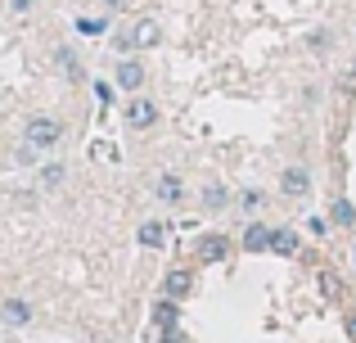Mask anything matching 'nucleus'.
Listing matches in <instances>:
<instances>
[{
    "label": "nucleus",
    "instance_id": "1",
    "mask_svg": "<svg viewBox=\"0 0 356 343\" xmlns=\"http://www.w3.org/2000/svg\"><path fill=\"white\" fill-rule=\"evenodd\" d=\"M23 141L36 145V150H54V145L63 141V122H59V118H50V113H36L32 122H27Z\"/></svg>",
    "mask_w": 356,
    "mask_h": 343
},
{
    "label": "nucleus",
    "instance_id": "2",
    "mask_svg": "<svg viewBox=\"0 0 356 343\" xmlns=\"http://www.w3.org/2000/svg\"><path fill=\"white\" fill-rule=\"evenodd\" d=\"M163 41V27H158V18H136V27H131L127 36H122V50L136 54V50H154V45Z\"/></svg>",
    "mask_w": 356,
    "mask_h": 343
},
{
    "label": "nucleus",
    "instance_id": "3",
    "mask_svg": "<svg viewBox=\"0 0 356 343\" xmlns=\"http://www.w3.org/2000/svg\"><path fill=\"white\" fill-rule=\"evenodd\" d=\"M122 118H127L131 131H149V127H158V118H163V113H158V104H154L149 95H131V99H127V113H122Z\"/></svg>",
    "mask_w": 356,
    "mask_h": 343
},
{
    "label": "nucleus",
    "instance_id": "4",
    "mask_svg": "<svg viewBox=\"0 0 356 343\" xmlns=\"http://www.w3.org/2000/svg\"><path fill=\"white\" fill-rule=\"evenodd\" d=\"M280 194H284V199H307V194H312V172H307L302 163H289V168L280 172Z\"/></svg>",
    "mask_w": 356,
    "mask_h": 343
},
{
    "label": "nucleus",
    "instance_id": "5",
    "mask_svg": "<svg viewBox=\"0 0 356 343\" xmlns=\"http://www.w3.org/2000/svg\"><path fill=\"white\" fill-rule=\"evenodd\" d=\"M154 199L163 203V208H181V203L190 199V190H185V181L176 172H163V176H158V185H154Z\"/></svg>",
    "mask_w": 356,
    "mask_h": 343
},
{
    "label": "nucleus",
    "instance_id": "6",
    "mask_svg": "<svg viewBox=\"0 0 356 343\" xmlns=\"http://www.w3.org/2000/svg\"><path fill=\"white\" fill-rule=\"evenodd\" d=\"M113 81H118V90H145V63L127 54V59L118 63V77Z\"/></svg>",
    "mask_w": 356,
    "mask_h": 343
},
{
    "label": "nucleus",
    "instance_id": "7",
    "mask_svg": "<svg viewBox=\"0 0 356 343\" xmlns=\"http://www.w3.org/2000/svg\"><path fill=\"white\" fill-rule=\"evenodd\" d=\"M298 248H302V235L289 226H270V253L275 257H293Z\"/></svg>",
    "mask_w": 356,
    "mask_h": 343
},
{
    "label": "nucleus",
    "instance_id": "8",
    "mask_svg": "<svg viewBox=\"0 0 356 343\" xmlns=\"http://www.w3.org/2000/svg\"><path fill=\"white\" fill-rule=\"evenodd\" d=\"M230 257V239L226 235H199V262H226Z\"/></svg>",
    "mask_w": 356,
    "mask_h": 343
},
{
    "label": "nucleus",
    "instance_id": "9",
    "mask_svg": "<svg viewBox=\"0 0 356 343\" xmlns=\"http://www.w3.org/2000/svg\"><path fill=\"white\" fill-rule=\"evenodd\" d=\"M54 68H59L68 81H81V77H86V68H81V59H77V50H72V45H54Z\"/></svg>",
    "mask_w": 356,
    "mask_h": 343
},
{
    "label": "nucleus",
    "instance_id": "10",
    "mask_svg": "<svg viewBox=\"0 0 356 343\" xmlns=\"http://www.w3.org/2000/svg\"><path fill=\"white\" fill-rule=\"evenodd\" d=\"M239 248H243V253H270V226H261V221H248V230H243Z\"/></svg>",
    "mask_w": 356,
    "mask_h": 343
},
{
    "label": "nucleus",
    "instance_id": "11",
    "mask_svg": "<svg viewBox=\"0 0 356 343\" xmlns=\"http://www.w3.org/2000/svg\"><path fill=\"white\" fill-rule=\"evenodd\" d=\"M199 203H203L208 212H221V208H230L235 199H230V185H221V181H208V185L199 190Z\"/></svg>",
    "mask_w": 356,
    "mask_h": 343
},
{
    "label": "nucleus",
    "instance_id": "12",
    "mask_svg": "<svg viewBox=\"0 0 356 343\" xmlns=\"http://www.w3.org/2000/svg\"><path fill=\"white\" fill-rule=\"evenodd\" d=\"M0 321H5V326H27V321H32V303L27 298H5L0 303Z\"/></svg>",
    "mask_w": 356,
    "mask_h": 343
},
{
    "label": "nucleus",
    "instance_id": "13",
    "mask_svg": "<svg viewBox=\"0 0 356 343\" xmlns=\"http://www.w3.org/2000/svg\"><path fill=\"white\" fill-rule=\"evenodd\" d=\"M136 239H140V248H163L167 244V221H145V226L136 230Z\"/></svg>",
    "mask_w": 356,
    "mask_h": 343
},
{
    "label": "nucleus",
    "instance_id": "14",
    "mask_svg": "<svg viewBox=\"0 0 356 343\" xmlns=\"http://www.w3.org/2000/svg\"><path fill=\"white\" fill-rule=\"evenodd\" d=\"M176 321H181V308H176V298H167V294H163L158 308H154V326L167 335V330H176Z\"/></svg>",
    "mask_w": 356,
    "mask_h": 343
},
{
    "label": "nucleus",
    "instance_id": "15",
    "mask_svg": "<svg viewBox=\"0 0 356 343\" xmlns=\"http://www.w3.org/2000/svg\"><path fill=\"white\" fill-rule=\"evenodd\" d=\"M190 285H194V276L181 271V266L163 276V294H167V298H185V294H190Z\"/></svg>",
    "mask_w": 356,
    "mask_h": 343
},
{
    "label": "nucleus",
    "instance_id": "16",
    "mask_svg": "<svg viewBox=\"0 0 356 343\" xmlns=\"http://www.w3.org/2000/svg\"><path fill=\"white\" fill-rule=\"evenodd\" d=\"M334 41H339V36H334L330 27H312V32H307V50H312V54H330Z\"/></svg>",
    "mask_w": 356,
    "mask_h": 343
},
{
    "label": "nucleus",
    "instance_id": "17",
    "mask_svg": "<svg viewBox=\"0 0 356 343\" xmlns=\"http://www.w3.org/2000/svg\"><path fill=\"white\" fill-rule=\"evenodd\" d=\"M90 90H95L99 104H113V99H118V81H104V77H99V81H90Z\"/></svg>",
    "mask_w": 356,
    "mask_h": 343
},
{
    "label": "nucleus",
    "instance_id": "18",
    "mask_svg": "<svg viewBox=\"0 0 356 343\" xmlns=\"http://www.w3.org/2000/svg\"><path fill=\"white\" fill-rule=\"evenodd\" d=\"M235 203H239V208H243V212H248V217H252V212H257L261 203H266V194H261V190H243Z\"/></svg>",
    "mask_w": 356,
    "mask_h": 343
},
{
    "label": "nucleus",
    "instance_id": "19",
    "mask_svg": "<svg viewBox=\"0 0 356 343\" xmlns=\"http://www.w3.org/2000/svg\"><path fill=\"white\" fill-rule=\"evenodd\" d=\"M334 221H339V226H356V208H352V199H339V203H334Z\"/></svg>",
    "mask_w": 356,
    "mask_h": 343
},
{
    "label": "nucleus",
    "instance_id": "20",
    "mask_svg": "<svg viewBox=\"0 0 356 343\" xmlns=\"http://www.w3.org/2000/svg\"><path fill=\"white\" fill-rule=\"evenodd\" d=\"M63 176H68L63 163H45V168H41V185H63Z\"/></svg>",
    "mask_w": 356,
    "mask_h": 343
},
{
    "label": "nucleus",
    "instance_id": "21",
    "mask_svg": "<svg viewBox=\"0 0 356 343\" xmlns=\"http://www.w3.org/2000/svg\"><path fill=\"white\" fill-rule=\"evenodd\" d=\"M77 32H86V36H104V32H108V18H81Z\"/></svg>",
    "mask_w": 356,
    "mask_h": 343
},
{
    "label": "nucleus",
    "instance_id": "22",
    "mask_svg": "<svg viewBox=\"0 0 356 343\" xmlns=\"http://www.w3.org/2000/svg\"><path fill=\"white\" fill-rule=\"evenodd\" d=\"M5 5H9V14H14V18H27L36 9V0H5Z\"/></svg>",
    "mask_w": 356,
    "mask_h": 343
},
{
    "label": "nucleus",
    "instance_id": "23",
    "mask_svg": "<svg viewBox=\"0 0 356 343\" xmlns=\"http://www.w3.org/2000/svg\"><path fill=\"white\" fill-rule=\"evenodd\" d=\"M321 289L330 294V298H339V294H343V289H339V280H334V276H321Z\"/></svg>",
    "mask_w": 356,
    "mask_h": 343
},
{
    "label": "nucleus",
    "instance_id": "24",
    "mask_svg": "<svg viewBox=\"0 0 356 343\" xmlns=\"http://www.w3.org/2000/svg\"><path fill=\"white\" fill-rule=\"evenodd\" d=\"M99 5H104V9H108V14H122V9H127V5H131V0H99Z\"/></svg>",
    "mask_w": 356,
    "mask_h": 343
},
{
    "label": "nucleus",
    "instance_id": "25",
    "mask_svg": "<svg viewBox=\"0 0 356 343\" xmlns=\"http://www.w3.org/2000/svg\"><path fill=\"white\" fill-rule=\"evenodd\" d=\"M307 226H312V235H325V230H330V221H325V217H312Z\"/></svg>",
    "mask_w": 356,
    "mask_h": 343
},
{
    "label": "nucleus",
    "instance_id": "26",
    "mask_svg": "<svg viewBox=\"0 0 356 343\" xmlns=\"http://www.w3.org/2000/svg\"><path fill=\"white\" fill-rule=\"evenodd\" d=\"M163 343H185V335H181V330H167V335H163Z\"/></svg>",
    "mask_w": 356,
    "mask_h": 343
},
{
    "label": "nucleus",
    "instance_id": "27",
    "mask_svg": "<svg viewBox=\"0 0 356 343\" xmlns=\"http://www.w3.org/2000/svg\"><path fill=\"white\" fill-rule=\"evenodd\" d=\"M348 339L356 343V312H352V317H348Z\"/></svg>",
    "mask_w": 356,
    "mask_h": 343
},
{
    "label": "nucleus",
    "instance_id": "28",
    "mask_svg": "<svg viewBox=\"0 0 356 343\" xmlns=\"http://www.w3.org/2000/svg\"><path fill=\"white\" fill-rule=\"evenodd\" d=\"M352 266H356V248H352Z\"/></svg>",
    "mask_w": 356,
    "mask_h": 343
}]
</instances>
